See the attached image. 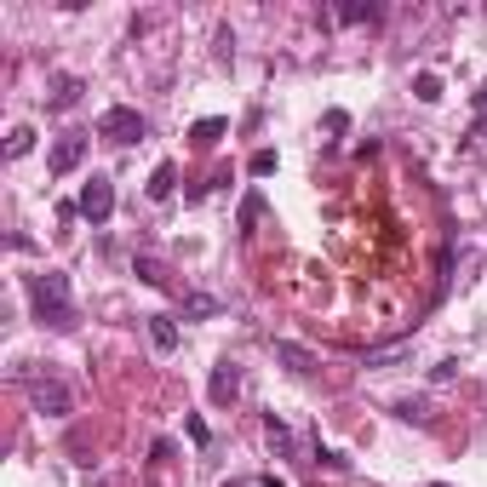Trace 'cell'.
Masks as SVG:
<instances>
[{
	"label": "cell",
	"instance_id": "1",
	"mask_svg": "<svg viewBox=\"0 0 487 487\" xmlns=\"http://www.w3.org/2000/svg\"><path fill=\"white\" fill-rule=\"evenodd\" d=\"M29 304H35V315H41L46 327H58V333L75 327V298H69V275L64 270L29 275Z\"/></svg>",
	"mask_w": 487,
	"mask_h": 487
},
{
	"label": "cell",
	"instance_id": "8",
	"mask_svg": "<svg viewBox=\"0 0 487 487\" xmlns=\"http://www.w3.org/2000/svg\"><path fill=\"white\" fill-rule=\"evenodd\" d=\"M275 361H287V373H310L315 356L304 344H292V338H275Z\"/></svg>",
	"mask_w": 487,
	"mask_h": 487
},
{
	"label": "cell",
	"instance_id": "6",
	"mask_svg": "<svg viewBox=\"0 0 487 487\" xmlns=\"http://www.w3.org/2000/svg\"><path fill=\"white\" fill-rule=\"evenodd\" d=\"M81 92H87V87H81V75H58V81H52V97H46V109H75Z\"/></svg>",
	"mask_w": 487,
	"mask_h": 487
},
{
	"label": "cell",
	"instance_id": "12",
	"mask_svg": "<svg viewBox=\"0 0 487 487\" xmlns=\"http://www.w3.org/2000/svg\"><path fill=\"white\" fill-rule=\"evenodd\" d=\"M29 150H35V127H12L6 132V155H12V161H23Z\"/></svg>",
	"mask_w": 487,
	"mask_h": 487
},
{
	"label": "cell",
	"instance_id": "16",
	"mask_svg": "<svg viewBox=\"0 0 487 487\" xmlns=\"http://www.w3.org/2000/svg\"><path fill=\"white\" fill-rule=\"evenodd\" d=\"M396 419H407V424H430V407H424V401H396Z\"/></svg>",
	"mask_w": 487,
	"mask_h": 487
},
{
	"label": "cell",
	"instance_id": "19",
	"mask_svg": "<svg viewBox=\"0 0 487 487\" xmlns=\"http://www.w3.org/2000/svg\"><path fill=\"white\" fill-rule=\"evenodd\" d=\"M138 275H143V282H150V287H166V270H161V264H155V259H138Z\"/></svg>",
	"mask_w": 487,
	"mask_h": 487
},
{
	"label": "cell",
	"instance_id": "4",
	"mask_svg": "<svg viewBox=\"0 0 487 487\" xmlns=\"http://www.w3.org/2000/svg\"><path fill=\"white\" fill-rule=\"evenodd\" d=\"M109 213H115V184H109L104 173H92L87 184H81V218H87V224H109Z\"/></svg>",
	"mask_w": 487,
	"mask_h": 487
},
{
	"label": "cell",
	"instance_id": "18",
	"mask_svg": "<svg viewBox=\"0 0 487 487\" xmlns=\"http://www.w3.org/2000/svg\"><path fill=\"white\" fill-rule=\"evenodd\" d=\"M338 18H344V23H373V18H379V6H338Z\"/></svg>",
	"mask_w": 487,
	"mask_h": 487
},
{
	"label": "cell",
	"instance_id": "24",
	"mask_svg": "<svg viewBox=\"0 0 487 487\" xmlns=\"http://www.w3.org/2000/svg\"><path fill=\"white\" fill-rule=\"evenodd\" d=\"M229 487H241V482H229Z\"/></svg>",
	"mask_w": 487,
	"mask_h": 487
},
{
	"label": "cell",
	"instance_id": "21",
	"mask_svg": "<svg viewBox=\"0 0 487 487\" xmlns=\"http://www.w3.org/2000/svg\"><path fill=\"white\" fill-rule=\"evenodd\" d=\"M252 173H259V178H264V173H275V155H270V150H259V155H252Z\"/></svg>",
	"mask_w": 487,
	"mask_h": 487
},
{
	"label": "cell",
	"instance_id": "2",
	"mask_svg": "<svg viewBox=\"0 0 487 487\" xmlns=\"http://www.w3.org/2000/svg\"><path fill=\"white\" fill-rule=\"evenodd\" d=\"M143 132H150V120H143L138 109H127V104H115V109L97 115V138H109V143H138Z\"/></svg>",
	"mask_w": 487,
	"mask_h": 487
},
{
	"label": "cell",
	"instance_id": "22",
	"mask_svg": "<svg viewBox=\"0 0 487 487\" xmlns=\"http://www.w3.org/2000/svg\"><path fill=\"white\" fill-rule=\"evenodd\" d=\"M476 109H487V81H482V92H476Z\"/></svg>",
	"mask_w": 487,
	"mask_h": 487
},
{
	"label": "cell",
	"instance_id": "11",
	"mask_svg": "<svg viewBox=\"0 0 487 487\" xmlns=\"http://www.w3.org/2000/svg\"><path fill=\"white\" fill-rule=\"evenodd\" d=\"M236 390H241V373L224 361V367L213 373V401H236Z\"/></svg>",
	"mask_w": 487,
	"mask_h": 487
},
{
	"label": "cell",
	"instance_id": "5",
	"mask_svg": "<svg viewBox=\"0 0 487 487\" xmlns=\"http://www.w3.org/2000/svg\"><path fill=\"white\" fill-rule=\"evenodd\" d=\"M87 161V138L81 132H69V138H58L52 143V155H46V166H52V178H69L75 166Z\"/></svg>",
	"mask_w": 487,
	"mask_h": 487
},
{
	"label": "cell",
	"instance_id": "3",
	"mask_svg": "<svg viewBox=\"0 0 487 487\" xmlns=\"http://www.w3.org/2000/svg\"><path fill=\"white\" fill-rule=\"evenodd\" d=\"M29 401L46 419H69V413H75V390L58 384V379H29Z\"/></svg>",
	"mask_w": 487,
	"mask_h": 487
},
{
	"label": "cell",
	"instance_id": "23",
	"mask_svg": "<svg viewBox=\"0 0 487 487\" xmlns=\"http://www.w3.org/2000/svg\"><path fill=\"white\" fill-rule=\"evenodd\" d=\"M259 487H287V482H275V476H264V482H259Z\"/></svg>",
	"mask_w": 487,
	"mask_h": 487
},
{
	"label": "cell",
	"instance_id": "14",
	"mask_svg": "<svg viewBox=\"0 0 487 487\" xmlns=\"http://www.w3.org/2000/svg\"><path fill=\"white\" fill-rule=\"evenodd\" d=\"M264 436H270V447H275V453H292V430H287L282 419H275V413L264 419Z\"/></svg>",
	"mask_w": 487,
	"mask_h": 487
},
{
	"label": "cell",
	"instance_id": "9",
	"mask_svg": "<svg viewBox=\"0 0 487 487\" xmlns=\"http://www.w3.org/2000/svg\"><path fill=\"white\" fill-rule=\"evenodd\" d=\"M413 356V344L401 338V344H379V350H367V367H396V361H407Z\"/></svg>",
	"mask_w": 487,
	"mask_h": 487
},
{
	"label": "cell",
	"instance_id": "10",
	"mask_svg": "<svg viewBox=\"0 0 487 487\" xmlns=\"http://www.w3.org/2000/svg\"><path fill=\"white\" fill-rule=\"evenodd\" d=\"M173 184H178V166L161 161V166L150 173V201H166V195H173Z\"/></svg>",
	"mask_w": 487,
	"mask_h": 487
},
{
	"label": "cell",
	"instance_id": "17",
	"mask_svg": "<svg viewBox=\"0 0 487 487\" xmlns=\"http://www.w3.org/2000/svg\"><path fill=\"white\" fill-rule=\"evenodd\" d=\"M264 218V195H247V201H241V229H252Z\"/></svg>",
	"mask_w": 487,
	"mask_h": 487
},
{
	"label": "cell",
	"instance_id": "13",
	"mask_svg": "<svg viewBox=\"0 0 487 487\" xmlns=\"http://www.w3.org/2000/svg\"><path fill=\"white\" fill-rule=\"evenodd\" d=\"M413 92H419V104H436V97H442V75L419 69V75H413Z\"/></svg>",
	"mask_w": 487,
	"mask_h": 487
},
{
	"label": "cell",
	"instance_id": "20",
	"mask_svg": "<svg viewBox=\"0 0 487 487\" xmlns=\"http://www.w3.org/2000/svg\"><path fill=\"white\" fill-rule=\"evenodd\" d=\"M184 315H218V304H213V298H201V292H195V298H184Z\"/></svg>",
	"mask_w": 487,
	"mask_h": 487
},
{
	"label": "cell",
	"instance_id": "15",
	"mask_svg": "<svg viewBox=\"0 0 487 487\" xmlns=\"http://www.w3.org/2000/svg\"><path fill=\"white\" fill-rule=\"evenodd\" d=\"M150 338H155V350H173V344H178V327L166 321V315H155V321H150Z\"/></svg>",
	"mask_w": 487,
	"mask_h": 487
},
{
	"label": "cell",
	"instance_id": "7",
	"mask_svg": "<svg viewBox=\"0 0 487 487\" xmlns=\"http://www.w3.org/2000/svg\"><path fill=\"white\" fill-rule=\"evenodd\" d=\"M224 132H229V120H224V115H206V120H195V127H189V143H195V150H213Z\"/></svg>",
	"mask_w": 487,
	"mask_h": 487
}]
</instances>
